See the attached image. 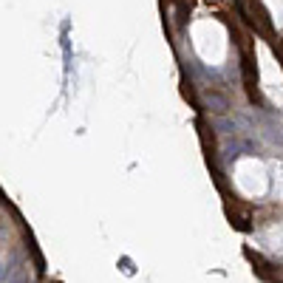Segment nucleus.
Instances as JSON below:
<instances>
[{
  "label": "nucleus",
  "instance_id": "obj_1",
  "mask_svg": "<svg viewBox=\"0 0 283 283\" xmlns=\"http://www.w3.org/2000/svg\"><path fill=\"white\" fill-rule=\"evenodd\" d=\"M264 136L272 142V145H277V148H283V128L275 122H266L264 125Z\"/></svg>",
  "mask_w": 283,
  "mask_h": 283
},
{
  "label": "nucleus",
  "instance_id": "obj_2",
  "mask_svg": "<svg viewBox=\"0 0 283 283\" xmlns=\"http://www.w3.org/2000/svg\"><path fill=\"white\" fill-rule=\"evenodd\" d=\"M207 102H209V105H216L213 111H218V113H224V111L229 108V102H227V99H224V97H218V93H213V91L207 93Z\"/></svg>",
  "mask_w": 283,
  "mask_h": 283
},
{
  "label": "nucleus",
  "instance_id": "obj_3",
  "mask_svg": "<svg viewBox=\"0 0 283 283\" xmlns=\"http://www.w3.org/2000/svg\"><path fill=\"white\" fill-rule=\"evenodd\" d=\"M122 269L128 272V275H130V272H133V266H130V261H128V258H122Z\"/></svg>",
  "mask_w": 283,
  "mask_h": 283
},
{
  "label": "nucleus",
  "instance_id": "obj_4",
  "mask_svg": "<svg viewBox=\"0 0 283 283\" xmlns=\"http://www.w3.org/2000/svg\"><path fill=\"white\" fill-rule=\"evenodd\" d=\"M0 280H3V266H0Z\"/></svg>",
  "mask_w": 283,
  "mask_h": 283
},
{
  "label": "nucleus",
  "instance_id": "obj_5",
  "mask_svg": "<svg viewBox=\"0 0 283 283\" xmlns=\"http://www.w3.org/2000/svg\"><path fill=\"white\" fill-rule=\"evenodd\" d=\"M14 283H23V280H14Z\"/></svg>",
  "mask_w": 283,
  "mask_h": 283
}]
</instances>
